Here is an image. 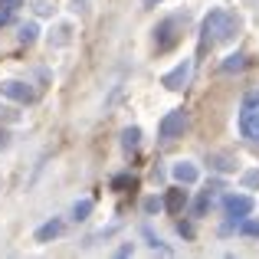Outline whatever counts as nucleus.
<instances>
[{"mask_svg": "<svg viewBox=\"0 0 259 259\" xmlns=\"http://www.w3.org/2000/svg\"><path fill=\"white\" fill-rule=\"evenodd\" d=\"M200 33H203V46L207 43H230V39L240 33V20H236V13L217 7V10H210L207 17H203Z\"/></svg>", "mask_w": 259, "mask_h": 259, "instance_id": "obj_1", "label": "nucleus"}, {"mask_svg": "<svg viewBox=\"0 0 259 259\" xmlns=\"http://www.w3.org/2000/svg\"><path fill=\"white\" fill-rule=\"evenodd\" d=\"M240 132H243V138L259 141V89L246 95V102L240 108Z\"/></svg>", "mask_w": 259, "mask_h": 259, "instance_id": "obj_2", "label": "nucleus"}, {"mask_svg": "<svg viewBox=\"0 0 259 259\" xmlns=\"http://www.w3.org/2000/svg\"><path fill=\"white\" fill-rule=\"evenodd\" d=\"M187 125H190L187 112H184V108H174V112H167L164 118H161V125H158V135H161L164 141H174V138H181V135L187 132Z\"/></svg>", "mask_w": 259, "mask_h": 259, "instance_id": "obj_3", "label": "nucleus"}, {"mask_svg": "<svg viewBox=\"0 0 259 259\" xmlns=\"http://www.w3.org/2000/svg\"><path fill=\"white\" fill-rule=\"evenodd\" d=\"M181 26H184V20H181V17H167L164 23H161L158 30H154V46H158V53L171 50L177 39H181V33H177Z\"/></svg>", "mask_w": 259, "mask_h": 259, "instance_id": "obj_4", "label": "nucleus"}, {"mask_svg": "<svg viewBox=\"0 0 259 259\" xmlns=\"http://www.w3.org/2000/svg\"><path fill=\"white\" fill-rule=\"evenodd\" d=\"M190 76H194V59H184L181 66H174L171 72H164L161 85H164V89H171V92H181V89H187Z\"/></svg>", "mask_w": 259, "mask_h": 259, "instance_id": "obj_5", "label": "nucleus"}, {"mask_svg": "<svg viewBox=\"0 0 259 259\" xmlns=\"http://www.w3.org/2000/svg\"><path fill=\"white\" fill-rule=\"evenodd\" d=\"M253 207H256V200L249 194H230V197H223V210H227L233 220L249 217V213H253Z\"/></svg>", "mask_w": 259, "mask_h": 259, "instance_id": "obj_6", "label": "nucleus"}, {"mask_svg": "<svg viewBox=\"0 0 259 259\" xmlns=\"http://www.w3.org/2000/svg\"><path fill=\"white\" fill-rule=\"evenodd\" d=\"M0 95H7V99H13V102H23V105L36 102V92H33L26 82H17V79H10V82H0Z\"/></svg>", "mask_w": 259, "mask_h": 259, "instance_id": "obj_7", "label": "nucleus"}, {"mask_svg": "<svg viewBox=\"0 0 259 259\" xmlns=\"http://www.w3.org/2000/svg\"><path fill=\"white\" fill-rule=\"evenodd\" d=\"M187 207V190H181V187H174V190H167V197H164V210L167 213H181V210Z\"/></svg>", "mask_w": 259, "mask_h": 259, "instance_id": "obj_8", "label": "nucleus"}, {"mask_svg": "<svg viewBox=\"0 0 259 259\" xmlns=\"http://www.w3.org/2000/svg\"><path fill=\"white\" fill-rule=\"evenodd\" d=\"M59 233H63V220H59V217H53L50 223H43V227L36 230V243H50V240H56Z\"/></svg>", "mask_w": 259, "mask_h": 259, "instance_id": "obj_9", "label": "nucleus"}, {"mask_svg": "<svg viewBox=\"0 0 259 259\" xmlns=\"http://www.w3.org/2000/svg\"><path fill=\"white\" fill-rule=\"evenodd\" d=\"M171 174H174L177 184H194V181H197V167L190 164V161H181V164H174Z\"/></svg>", "mask_w": 259, "mask_h": 259, "instance_id": "obj_10", "label": "nucleus"}, {"mask_svg": "<svg viewBox=\"0 0 259 259\" xmlns=\"http://www.w3.org/2000/svg\"><path fill=\"white\" fill-rule=\"evenodd\" d=\"M138 141H141V128H125V132H121V148H125V151H135V148H138Z\"/></svg>", "mask_w": 259, "mask_h": 259, "instance_id": "obj_11", "label": "nucleus"}, {"mask_svg": "<svg viewBox=\"0 0 259 259\" xmlns=\"http://www.w3.org/2000/svg\"><path fill=\"white\" fill-rule=\"evenodd\" d=\"M17 7H23V0H0V26L13 20V10H17Z\"/></svg>", "mask_w": 259, "mask_h": 259, "instance_id": "obj_12", "label": "nucleus"}, {"mask_svg": "<svg viewBox=\"0 0 259 259\" xmlns=\"http://www.w3.org/2000/svg\"><path fill=\"white\" fill-rule=\"evenodd\" d=\"M240 69H246V56L243 53H233V56L223 59V72H240Z\"/></svg>", "mask_w": 259, "mask_h": 259, "instance_id": "obj_13", "label": "nucleus"}, {"mask_svg": "<svg viewBox=\"0 0 259 259\" xmlns=\"http://www.w3.org/2000/svg\"><path fill=\"white\" fill-rule=\"evenodd\" d=\"M135 187H138V181L132 174H115L112 177V190H135Z\"/></svg>", "mask_w": 259, "mask_h": 259, "instance_id": "obj_14", "label": "nucleus"}, {"mask_svg": "<svg viewBox=\"0 0 259 259\" xmlns=\"http://www.w3.org/2000/svg\"><path fill=\"white\" fill-rule=\"evenodd\" d=\"M36 33H39L36 23H23V26H20V43H26V46L36 43Z\"/></svg>", "mask_w": 259, "mask_h": 259, "instance_id": "obj_15", "label": "nucleus"}, {"mask_svg": "<svg viewBox=\"0 0 259 259\" xmlns=\"http://www.w3.org/2000/svg\"><path fill=\"white\" fill-rule=\"evenodd\" d=\"M213 190H217V187H207V190H203V194H200V200L194 203V213H197V217H200L203 210H207V203L213 200Z\"/></svg>", "mask_w": 259, "mask_h": 259, "instance_id": "obj_16", "label": "nucleus"}, {"mask_svg": "<svg viewBox=\"0 0 259 259\" xmlns=\"http://www.w3.org/2000/svg\"><path fill=\"white\" fill-rule=\"evenodd\" d=\"M89 213H92V200H79L76 207H72V217H76V220H89Z\"/></svg>", "mask_w": 259, "mask_h": 259, "instance_id": "obj_17", "label": "nucleus"}, {"mask_svg": "<svg viewBox=\"0 0 259 259\" xmlns=\"http://www.w3.org/2000/svg\"><path fill=\"white\" fill-rule=\"evenodd\" d=\"M240 233H246V236H259V220H249V217H243V220H240Z\"/></svg>", "mask_w": 259, "mask_h": 259, "instance_id": "obj_18", "label": "nucleus"}, {"mask_svg": "<svg viewBox=\"0 0 259 259\" xmlns=\"http://www.w3.org/2000/svg\"><path fill=\"white\" fill-rule=\"evenodd\" d=\"M145 236H148V243H151V249H158V253H164V256L171 253V249H167L164 243H161V240H158V236H154V233H151V230H148V227H145Z\"/></svg>", "mask_w": 259, "mask_h": 259, "instance_id": "obj_19", "label": "nucleus"}, {"mask_svg": "<svg viewBox=\"0 0 259 259\" xmlns=\"http://www.w3.org/2000/svg\"><path fill=\"white\" fill-rule=\"evenodd\" d=\"M243 187H246V190L259 187V171H246V174H243Z\"/></svg>", "mask_w": 259, "mask_h": 259, "instance_id": "obj_20", "label": "nucleus"}, {"mask_svg": "<svg viewBox=\"0 0 259 259\" xmlns=\"http://www.w3.org/2000/svg\"><path fill=\"white\" fill-rule=\"evenodd\" d=\"M161 207H164V203L154 200V197H148V200H145V210H148V213H154V210H161Z\"/></svg>", "mask_w": 259, "mask_h": 259, "instance_id": "obj_21", "label": "nucleus"}, {"mask_svg": "<svg viewBox=\"0 0 259 259\" xmlns=\"http://www.w3.org/2000/svg\"><path fill=\"white\" fill-rule=\"evenodd\" d=\"M217 161V167H220V171H230V167H233V161L230 158H213Z\"/></svg>", "mask_w": 259, "mask_h": 259, "instance_id": "obj_22", "label": "nucleus"}, {"mask_svg": "<svg viewBox=\"0 0 259 259\" xmlns=\"http://www.w3.org/2000/svg\"><path fill=\"white\" fill-rule=\"evenodd\" d=\"M154 4H161V0H145V7H154Z\"/></svg>", "mask_w": 259, "mask_h": 259, "instance_id": "obj_23", "label": "nucleus"}, {"mask_svg": "<svg viewBox=\"0 0 259 259\" xmlns=\"http://www.w3.org/2000/svg\"><path fill=\"white\" fill-rule=\"evenodd\" d=\"M0 148H4V132H0Z\"/></svg>", "mask_w": 259, "mask_h": 259, "instance_id": "obj_24", "label": "nucleus"}, {"mask_svg": "<svg viewBox=\"0 0 259 259\" xmlns=\"http://www.w3.org/2000/svg\"><path fill=\"white\" fill-rule=\"evenodd\" d=\"M79 4H82V0H79Z\"/></svg>", "mask_w": 259, "mask_h": 259, "instance_id": "obj_25", "label": "nucleus"}]
</instances>
